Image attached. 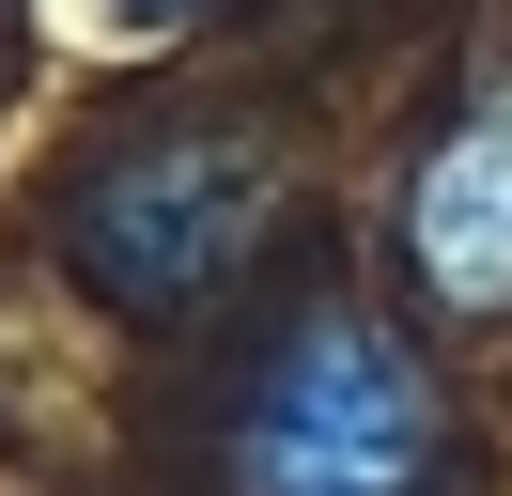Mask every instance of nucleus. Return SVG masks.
I'll use <instances>...</instances> for the list:
<instances>
[{
  "mask_svg": "<svg viewBox=\"0 0 512 496\" xmlns=\"http://www.w3.org/2000/svg\"><path fill=\"white\" fill-rule=\"evenodd\" d=\"M450 465V419H435V372L388 310L357 295H311L280 341L249 357L233 388V434H218V481L233 496H435Z\"/></svg>",
  "mask_w": 512,
  "mask_h": 496,
  "instance_id": "nucleus-1",
  "label": "nucleus"
},
{
  "mask_svg": "<svg viewBox=\"0 0 512 496\" xmlns=\"http://www.w3.org/2000/svg\"><path fill=\"white\" fill-rule=\"evenodd\" d=\"M280 217V155L249 124H156V140H94V171L63 186V248L94 295H125L140 326L233 295V264Z\"/></svg>",
  "mask_w": 512,
  "mask_h": 496,
  "instance_id": "nucleus-2",
  "label": "nucleus"
},
{
  "mask_svg": "<svg viewBox=\"0 0 512 496\" xmlns=\"http://www.w3.org/2000/svg\"><path fill=\"white\" fill-rule=\"evenodd\" d=\"M404 264H419L435 310H481V326L512 310V62H481V78L450 93V124L419 140V171H404Z\"/></svg>",
  "mask_w": 512,
  "mask_h": 496,
  "instance_id": "nucleus-3",
  "label": "nucleus"
},
{
  "mask_svg": "<svg viewBox=\"0 0 512 496\" xmlns=\"http://www.w3.org/2000/svg\"><path fill=\"white\" fill-rule=\"evenodd\" d=\"M125 16H187V0H125Z\"/></svg>",
  "mask_w": 512,
  "mask_h": 496,
  "instance_id": "nucleus-4",
  "label": "nucleus"
}]
</instances>
